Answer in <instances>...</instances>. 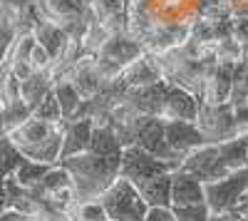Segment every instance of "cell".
<instances>
[{
	"instance_id": "6da1fadb",
	"label": "cell",
	"mask_w": 248,
	"mask_h": 221,
	"mask_svg": "<svg viewBox=\"0 0 248 221\" xmlns=\"http://www.w3.org/2000/svg\"><path fill=\"white\" fill-rule=\"evenodd\" d=\"M119 157H99L92 152H82L70 159H62L60 164H65L72 174V187L77 191V199L90 202V199H99L119 176Z\"/></svg>"
},
{
	"instance_id": "7a4b0ae2",
	"label": "cell",
	"mask_w": 248,
	"mask_h": 221,
	"mask_svg": "<svg viewBox=\"0 0 248 221\" xmlns=\"http://www.w3.org/2000/svg\"><path fill=\"white\" fill-rule=\"evenodd\" d=\"M99 202L105 206L109 221H144L149 211V204L144 202L139 187L124 176L114 179L109 189L99 196Z\"/></svg>"
},
{
	"instance_id": "3957f363",
	"label": "cell",
	"mask_w": 248,
	"mask_h": 221,
	"mask_svg": "<svg viewBox=\"0 0 248 221\" xmlns=\"http://www.w3.org/2000/svg\"><path fill=\"white\" fill-rule=\"evenodd\" d=\"M206 204L211 214H223V211H238V206L248 199V167L226 174L223 179L203 184Z\"/></svg>"
},
{
	"instance_id": "277c9868",
	"label": "cell",
	"mask_w": 248,
	"mask_h": 221,
	"mask_svg": "<svg viewBox=\"0 0 248 221\" xmlns=\"http://www.w3.org/2000/svg\"><path fill=\"white\" fill-rule=\"evenodd\" d=\"M167 172H176L171 164H167L164 159L154 157L152 152L141 149L137 144L124 147L122 157H119V176L129 179L132 184H141L147 179L156 176V174H167Z\"/></svg>"
},
{
	"instance_id": "5b68a950",
	"label": "cell",
	"mask_w": 248,
	"mask_h": 221,
	"mask_svg": "<svg viewBox=\"0 0 248 221\" xmlns=\"http://www.w3.org/2000/svg\"><path fill=\"white\" fill-rule=\"evenodd\" d=\"M181 172L191 174L201 182H216V179H223L226 174H231L221 164V152H218V144H203L194 152H189L184 157V162L179 167Z\"/></svg>"
},
{
	"instance_id": "8992f818",
	"label": "cell",
	"mask_w": 248,
	"mask_h": 221,
	"mask_svg": "<svg viewBox=\"0 0 248 221\" xmlns=\"http://www.w3.org/2000/svg\"><path fill=\"white\" fill-rule=\"evenodd\" d=\"M201 112V99L186 87L169 85L167 97L161 105V119L164 122H196Z\"/></svg>"
},
{
	"instance_id": "52a82bcc",
	"label": "cell",
	"mask_w": 248,
	"mask_h": 221,
	"mask_svg": "<svg viewBox=\"0 0 248 221\" xmlns=\"http://www.w3.org/2000/svg\"><path fill=\"white\" fill-rule=\"evenodd\" d=\"M164 137H167V144L181 157L209 144L199 122H164Z\"/></svg>"
},
{
	"instance_id": "ba28073f",
	"label": "cell",
	"mask_w": 248,
	"mask_h": 221,
	"mask_svg": "<svg viewBox=\"0 0 248 221\" xmlns=\"http://www.w3.org/2000/svg\"><path fill=\"white\" fill-rule=\"evenodd\" d=\"M92 129H94L92 117L67 119V122H65V129H62V154H60V162H62V159L75 157V154L90 152Z\"/></svg>"
},
{
	"instance_id": "9c48e42d",
	"label": "cell",
	"mask_w": 248,
	"mask_h": 221,
	"mask_svg": "<svg viewBox=\"0 0 248 221\" xmlns=\"http://www.w3.org/2000/svg\"><path fill=\"white\" fill-rule=\"evenodd\" d=\"M60 127H62V125H52V122H45V119L30 117V119H25L20 127H15L13 132H8V137H10V142H13L20 152H23V149H28V147H35V144H40V142H45V139L52 137Z\"/></svg>"
},
{
	"instance_id": "30bf717a",
	"label": "cell",
	"mask_w": 248,
	"mask_h": 221,
	"mask_svg": "<svg viewBox=\"0 0 248 221\" xmlns=\"http://www.w3.org/2000/svg\"><path fill=\"white\" fill-rule=\"evenodd\" d=\"M206 194H203V182L186 172H174V182H171V206H194L203 204Z\"/></svg>"
},
{
	"instance_id": "8fae6325",
	"label": "cell",
	"mask_w": 248,
	"mask_h": 221,
	"mask_svg": "<svg viewBox=\"0 0 248 221\" xmlns=\"http://www.w3.org/2000/svg\"><path fill=\"white\" fill-rule=\"evenodd\" d=\"M171 182H174V172H167V174H156L137 187L149 206H171Z\"/></svg>"
},
{
	"instance_id": "7c38bea8",
	"label": "cell",
	"mask_w": 248,
	"mask_h": 221,
	"mask_svg": "<svg viewBox=\"0 0 248 221\" xmlns=\"http://www.w3.org/2000/svg\"><path fill=\"white\" fill-rule=\"evenodd\" d=\"M52 87H55V82H52L50 70H47V72H32L28 79H23V82H20V97H23V102H25L30 110H35V107L52 92Z\"/></svg>"
},
{
	"instance_id": "4fadbf2b",
	"label": "cell",
	"mask_w": 248,
	"mask_h": 221,
	"mask_svg": "<svg viewBox=\"0 0 248 221\" xmlns=\"http://www.w3.org/2000/svg\"><path fill=\"white\" fill-rule=\"evenodd\" d=\"M122 142L117 137L114 125H94L92 129V139H90V152L99 154V157H119L122 154Z\"/></svg>"
},
{
	"instance_id": "5bb4252c",
	"label": "cell",
	"mask_w": 248,
	"mask_h": 221,
	"mask_svg": "<svg viewBox=\"0 0 248 221\" xmlns=\"http://www.w3.org/2000/svg\"><path fill=\"white\" fill-rule=\"evenodd\" d=\"M221 152V164L229 172H238L248 167V137H231L218 144Z\"/></svg>"
},
{
	"instance_id": "9a60e30c",
	"label": "cell",
	"mask_w": 248,
	"mask_h": 221,
	"mask_svg": "<svg viewBox=\"0 0 248 221\" xmlns=\"http://www.w3.org/2000/svg\"><path fill=\"white\" fill-rule=\"evenodd\" d=\"M55 97H57V102H60V110H62V119H75L79 107L85 105V97L79 95V90L72 85V79L70 77H62L55 82Z\"/></svg>"
},
{
	"instance_id": "2e32d148",
	"label": "cell",
	"mask_w": 248,
	"mask_h": 221,
	"mask_svg": "<svg viewBox=\"0 0 248 221\" xmlns=\"http://www.w3.org/2000/svg\"><path fill=\"white\" fill-rule=\"evenodd\" d=\"M45 17L50 20H57V23H65L70 17H77V15H85L87 8L79 3V0H43L40 3Z\"/></svg>"
},
{
	"instance_id": "e0dca14e",
	"label": "cell",
	"mask_w": 248,
	"mask_h": 221,
	"mask_svg": "<svg viewBox=\"0 0 248 221\" xmlns=\"http://www.w3.org/2000/svg\"><path fill=\"white\" fill-rule=\"evenodd\" d=\"M50 167L52 164H43V162H32V159H23L20 162V167L15 169V174H13V179L20 184V187H25L28 191L30 189H35L40 182H43V176L50 172Z\"/></svg>"
},
{
	"instance_id": "ac0fdd59",
	"label": "cell",
	"mask_w": 248,
	"mask_h": 221,
	"mask_svg": "<svg viewBox=\"0 0 248 221\" xmlns=\"http://www.w3.org/2000/svg\"><path fill=\"white\" fill-rule=\"evenodd\" d=\"M23 152H20L13 142H10V137H0V182L8 176L15 174V169L20 167V162H23Z\"/></svg>"
},
{
	"instance_id": "d6986e66",
	"label": "cell",
	"mask_w": 248,
	"mask_h": 221,
	"mask_svg": "<svg viewBox=\"0 0 248 221\" xmlns=\"http://www.w3.org/2000/svg\"><path fill=\"white\" fill-rule=\"evenodd\" d=\"M17 23H20L17 13L0 8V50H8L13 45V40L17 37Z\"/></svg>"
},
{
	"instance_id": "ffe728a7",
	"label": "cell",
	"mask_w": 248,
	"mask_h": 221,
	"mask_svg": "<svg viewBox=\"0 0 248 221\" xmlns=\"http://www.w3.org/2000/svg\"><path fill=\"white\" fill-rule=\"evenodd\" d=\"M70 216H72L75 221H109V216H107V211H105V206H102L99 199L79 202Z\"/></svg>"
},
{
	"instance_id": "44dd1931",
	"label": "cell",
	"mask_w": 248,
	"mask_h": 221,
	"mask_svg": "<svg viewBox=\"0 0 248 221\" xmlns=\"http://www.w3.org/2000/svg\"><path fill=\"white\" fill-rule=\"evenodd\" d=\"M32 117L37 119H45V122H52V125H62L65 119H62V110H60V102L55 97V90L40 102L35 110H32Z\"/></svg>"
},
{
	"instance_id": "7402d4cb",
	"label": "cell",
	"mask_w": 248,
	"mask_h": 221,
	"mask_svg": "<svg viewBox=\"0 0 248 221\" xmlns=\"http://www.w3.org/2000/svg\"><path fill=\"white\" fill-rule=\"evenodd\" d=\"M174 209V216L176 221H209L211 216V209L209 204H194V206H171Z\"/></svg>"
},
{
	"instance_id": "603a6c76",
	"label": "cell",
	"mask_w": 248,
	"mask_h": 221,
	"mask_svg": "<svg viewBox=\"0 0 248 221\" xmlns=\"http://www.w3.org/2000/svg\"><path fill=\"white\" fill-rule=\"evenodd\" d=\"M144 221H176L171 206H149Z\"/></svg>"
},
{
	"instance_id": "cb8c5ba5",
	"label": "cell",
	"mask_w": 248,
	"mask_h": 221,
	"mask_svg": "<svg viewBox=\"0 0 248 221\" xmlns=\"http://www.w3.org/2000/svg\"><path fill=\"white\" fill-rule=\"evenodd\" d=\"M37 0H0V8H8V10H13V13H23V10H28L30 5H35Z\"/></svg>"
},
{
	"instance_id": "d4e9b609",
	"label": "cell",
	"mask_w": 248,
	"mask_h": 221,
	"mask_svg": "<svg viewBox=\"0 0 248 221\" xmlns=\"http://www.w3.org/2000/svg\"><path fill=\"white\" fill-rule=\"evenodd\" d=\"M28 216L23 211H17V209H8L5 214H0V221H25Z\"/></svg>"
},
{
	"instance_id": "484cf974",
	"label": "cell",
	"mask_w": 248,
	"mask_h": 221,
	"mask_svg": "<svg viewBox=\"0 0 248 221\" xmlns=\"http://www.w3.org/2000/svg\"><path fill=\"white\" fill-rule=\"evenodd\" d=\"M10 209V196H8V189H5V184L0 182V214H5Z\"/></svg>"
},
{
	"instance_id": "4316f807",
	"label": "cell",
	"mask_w": 248,
	"mask_h": 221,
	"mask_svg": "<svg viewBox=\"0 0 248 221\" xmlns=\"http://www.w3.org/2000/svg\"><path fill=\"white\" fill-rule=\"evenodd\" d=\"M209 221H238V211H223V214H211Z\"/></svg>"
},
{
	"instance_id": "83f0119b",
	"label": "cell",
	"mask_w": 248,
	"mask_h": 221,
	"mask_svg": "<svg viewBox=\"0 0 248 221\" xmlns=\"http://www.w3.org/2000/svg\"><path fill=\"white\" fill-rule=\"evenodd\" d=\"M5 114H3V105H0V137H5Z\"/></svg>"
},
{
	"instance_id": "f1b7e54d",
	"label": "cell",
	"mask_w": 248,
	"mask_h": 221,
	"mask_svg": "<svg viewBox=\"0 0 248 221\" xmlns=\"http://www.w3.org/2000/svg\"><path fill=\"white\" fill-rule=\"evenodd\" d=\"M238 216H243V219H248V199H246V202L238 206Z\"/></svg>"
},
{
	"instance_id": "f546056e",
	"label": "cell",
	"mask_w": 248,
	"mask_h": 221,
	"mask_svg": "<svg viewBox=\"0 0 248 221\" xmlns=\"http://www.w3.org/2000/svg\"><path fill=\"white\" fill-rule=\"evenodd\" d=\"M25 221H43V219H35V216H28Z\"/></svg>"
},
{
	"instance_id": "4dcf8cb0",
	"label": "cell",
	"mask_w": 248,
	"mask_h": 221,
	"mask_svg": "<svg viewBox=\"0 0 248 221\" xmlns=\"http://www.w3.org/2000/svg\"><path fill=\"white\" fill-rule=\"evenodd\" d=\"M238 221H248V219H243V216H238Z\"/></svg>"
}]
</instances>
